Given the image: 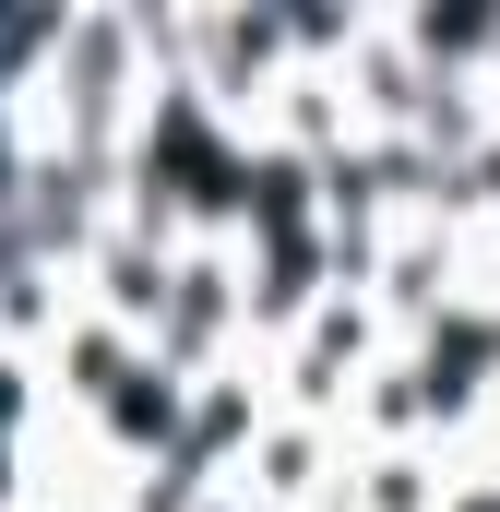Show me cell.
I'll return each instance as SVG.
<instances>
[{"instance_id": "3", "label": "cell", "mask_w": 500, "mask_h": 512, "mask_svg": "<svg viewBox=\"0 0 500 512\" xmlns=\"http://www.w3.org/2000/svg\"><path fill=\"white\" fill-rule=\"evenodd\" d=\"M489 274H500V262H489Z\"/></svg>"}, {"instance_id": "1", "label": "cell", "mask_w": 500, "mask_h": 512, "mask_svg": "<svg viewBox=\"0 0 500 512\" xmlns=\"http://www.w3.org/2000/svg\"><path fill=\"white\" fill-rule=\"evenodd\" d=\"M72 286H84V310H96V322H120V334L155 346V322H167V298H179V239H143V227L120 215V227L84 251Z\"/></svg>"}, {"instance_id": "2", "label": "cell", "mask_w": 500, "mask_h": 512, "mask_svg": "<svg viewBox=\"0 0 500 512\" xmlns=\"http://www.w3.org/2000/svg\"><path fill=\"white\" fill-rule=\"evenodd\" d=\"M24 441H48V370L24 346H0V453H24Z\"/></svg>"}]
</instances>
